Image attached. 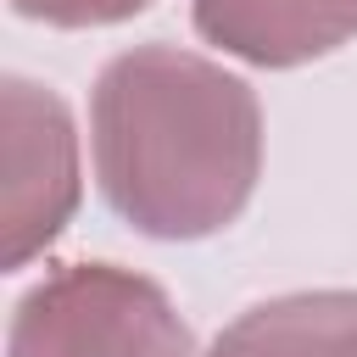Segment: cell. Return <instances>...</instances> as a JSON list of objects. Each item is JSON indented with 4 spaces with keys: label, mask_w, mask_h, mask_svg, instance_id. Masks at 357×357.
I'll use <instances>...</instances> for the list:
<instances>
[{
    "label": "cell",
    "mask_w": 357,
    "mask_h": 357,
    "mask_svg": "<svg viewBox=\"0 0 357 357\" xmlns=\"http://www.w3.org/2000/svg\"><path fill=\"white\" fill-rule=\"evenodd\" d=\"M206 357H357V290H296L240 312Z\"/></svg>",
    "instance_id": "obj_5"
},
{
    "label": "cell",
    "mask_w": 357,
    "mask_h": 357,
    "mask_svg": "<svg viewBox=\"0 0 357 357\" xmlns=\"http://www.w3.org/2000/svg\"><path fill=\"white\" fill-rule=\"evenodd\" d=\"M6 357H195V340L156 279L67 262L17 301Z\"/></svg>",
    "instance_id": "obj_2"
},
{
    "label": "cell",
    "mask_w": 357,
    "mask_h": 357,
    "mask_svg": "<svg viewBox=\"0 0 357 357\" xmlns=\"http://www.w3.org/2000/svg\"><path fill=\"white\" fill-rule=\"evenodd\" d=\"M195 33L257 67H301L357 39V0H195Z\"/></svg>",
    "instance_id": "obj_4"
},
{
    "label": "cell",
    "mask_w": 357,
    "mask_h": 357,
    "mask_svg": "<svg viewBox=\"0 0 357 357\" xmlns=\"http://www.w3.org/2000/svg\"><path fill=\"white\" fill-rule=\"evenodd\" d=\"M89 128L100 195L151 240L229 229L262 173V106L251 84L178 45L112 56L95 78Z\"/></svg>",
    "instance_id": "obj_1"
},
{
    "label": "cell",
    "mask_w": 357,
    "mask_h": 357,
    "mask_svg": "<svg viewBox=\"0 0 357 357\" xmlns=\"http://www.w3.org/2000/svg\"><path fill=\"white\" fill-rule=\"evenodd\" d=\"M6 268H28L78 206V128L56 89L33 78H6Z\"/></svg>",
    "instance_id": "obj_3"
},
{
    "label": "cell",
    "mask_w": 357,
    "mask_h": 357,
    "mask_svg": "<svg viewBox=\"0 0 357 357\" xmlns=\"http://www.w3.org/2000/svg\"><path fill=\"white\" fill-rule=\"evenodd\" d=\"M11 6L33 22H50V28H106V22L145 11L151 0H11Z\"/></svg>",
    "instance_id": "obj_6"
}]
</instances>
